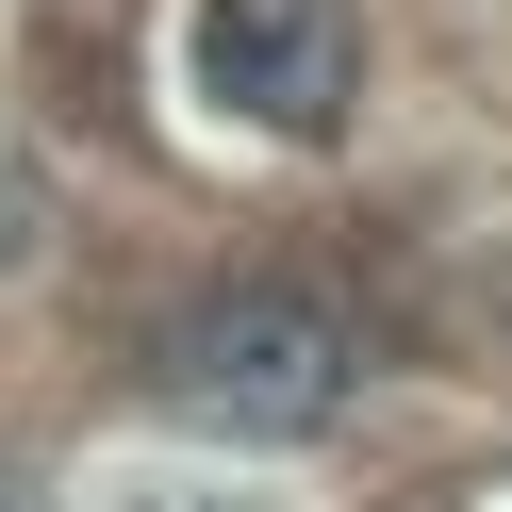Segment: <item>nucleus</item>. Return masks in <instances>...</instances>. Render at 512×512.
<instances>
[{
  "label": "nucleus",
  "mask_w": 512,
  "mask_h": 512,
  "mask_svg": "<svg viewBox=\"0 0 512 512\" xmlns=\"http://www.w3.org/2000/svg\"><path fill=\"white\" fill-rule=\"evenodd\" d=\"M347 364H364V331L331 281H199L166 314V397L232 446H314L347 413Z\"/></svg>",
  "instance_id": "nucleus-1"
},
{
  "label": "nucleus",
  "mask_w": 512,
  "mask_h": 512,
  "mask_svg": "<svg viewBox=\"0 0 512 512\" xmlns=\"http://www.w3.org/2000/svg\"><path fill=\"white\" fill-rule=\"evenodd\" d=\"M199 83L248 133H331L364 100V17L347 0H199Z\"/></svg>",
  "instance_id": "nucleus-2"
},
{
  "label": "nucleus",
  "mask_w": 512,
  "mask_h": 512,
  "mask_svg": "<svg viewBox=\"0 0 512 512\" xmlns=\"http://www.w3.org/2000/svg\"><path fill=\"white\" fill-rule=\"evenodd\" d=\"M34 248H50V199H34V182H17V166H0V281L34 265Z\"/></svg>",
  "instance_id": "nucleus-3"
},
{
  "label": "nucleus",
  "mask_w": 512,
  "mask_h": 512,
  "mask_svg": "<svg viewBox=\"0 0 512 512\" xmlns=\"http://www.w3.org/2000/svg\"><path fill=\"white\" fill-rule=\"evenodd\" d=\"M116 512H232V496H182V479H133Z\"/></svg>",
  "instance_id": "nucleus-4"
}]
</instances>
